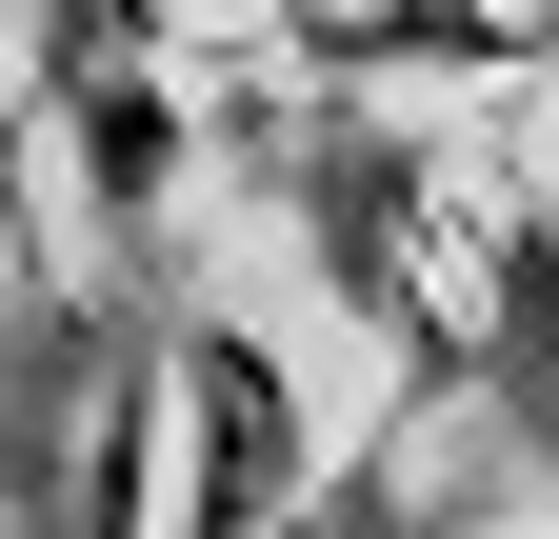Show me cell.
<instances>
[{"mask_svg": "<svg viewBox=\"0 0 559 539\" xmlns=\"http://www.w3.org/2000/svg\"><path fill=\"white\" fill-rule=\"evenodd\" d=\"M300 480H320V440H300L280 340L260 320H180V539H260Z\"/></svg>", "mask_w": 559, "mask_h": 539, "instance_id": "1", "label": "cell"}, {"mask_svg": "<svg viewBox=\"0 0 559 539\" xmlns=\"http://www.w3.org/2000/svg\"><path fill=\"white\" fill-rule=\"evenodd\" d=\"M300 40L340 81H520L539 60V21H500V0H300Z\"/></svg>", "mask_w": 559, "mask_h": 539, "instance_id": "2", "label": "cell"}, {"mask_svg": "<svg viewBox=\"0 0 559 539\" xmlns=\"http://www.w3.org/2000/svg\"><path fill=\"white\" fill-rule=\"evenodd\" d=\"M260 539H460V480L440 459H320Z\"/></svg>", "mask_w": 559, "mask_h": 539, "instance_id": "3", "label": "cell"}]
</instances>
